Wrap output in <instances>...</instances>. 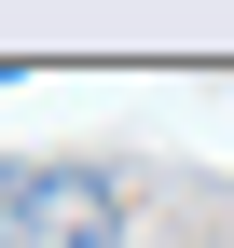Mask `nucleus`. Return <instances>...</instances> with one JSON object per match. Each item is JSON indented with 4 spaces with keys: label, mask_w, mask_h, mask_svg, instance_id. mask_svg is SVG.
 <instances>
[{
    "label": "nucleus",
    "mask_w": 234,
    "mask_h": 248,
    "mask_svg": "<svg viewBox=\"0 0 234 248\" xmlns=\"http://www.w3.org/2000/svg\"><path fill=\"white\" fill-rule=\"evenodd\" d=\"M0 207H14V234H42V248H124L110 166H28V179H0Z\"/></svg>",
    "instance_id": "f257e3e1"
},
{
    "label": "nucleus",
    "mask_w": 234,
    "mask_h": 248,
    "mask_svg": "<svg viewBox=\"0 0 234 248\" xmlns=\"http://www.w3.org/2000/svg\"><path fill=\"white\" fill-rule=\"evenodd\" d=\"M0 248H14V207H0Z\"/></svg>",
    "instance_id": "f03ea898"
}]
</instances>
